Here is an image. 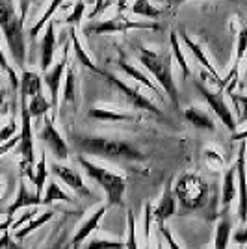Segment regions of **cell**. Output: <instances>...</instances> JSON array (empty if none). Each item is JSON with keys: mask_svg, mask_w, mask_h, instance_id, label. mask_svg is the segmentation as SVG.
I'll use <instances>...</instances> for the list:
<instances>
[{"mask_svg": "<svg viewBox=\"0 0 247 249\" xmlns=\"http://www.w3.org/2000/svg\"><path fill=\"white\" fill-rule=\"evenodd\" d=\"M21 101V132H19V155H21V171L34 182L35 171V155H34V128L28 112V99L19 97Z\"/></svg>", "mask_w": 247, "mask_h": 249, "instance_id": "52a82bcc", "label": "cell"}, {"mask_svg": "<svg viewBox=\"0 0 247 249\" xmlns=\"http://www.w3.org/2000/svg\"><path fill=\"white\" fill-rule=\"evenodd\" d=\"M106 210H108V205H101V207L97 208L95 212H93L89 218H86L80 227L76 229L74 232H72L71 236V248H78L80 244H84V240L88 238L91 232L97 231V227L101 225V221H103L104 214H106Z\"/></svg>", "mask_w": 247, "mask_h": 249, "instance_id": "e0dca14e", "label": "cell"}, {"mask_svg": "<svg viewBox=\"0 0 247 249\" xmlns=\"http://www.w3.org/2000/svg\"><path fill=\"white\" fill-rule=\"evenodd\" d=\"M0 32L10 52L13 67L24 71L26 65V36L24 21L17 11L15 0H0Z\"/></svg>", "mask_w": 247, "mask_h": 249, "instance_id": "7a4b0ae2", "label": "cell"}, {"mask_svg": "<svg viewBox=\"0 0 247 249\" xmlns=\"http://www.w3.org/2000/svg\"><path fill=\"white\" fill-rule=\"evenodd\" d=\"M176 212V197L175 192H173V182L169 180L164 188V194L158 201V207L153 208V218L156 221V227L158 225H165V221L169 218H173Z\"/></svg>", "mask_w": 247, "mask_h": 249, "instance_id": "2e32d148", "label": "cell"}, {"mask_svg": "<svg viewBox=\"0 0 247 249\" xmlns=\"http://www.w3.org/2000/svg\"><path fill=\"white\" fill-rule=\"evenodd\" d=\"M124 242L121 240H108V238H91L84 249H123Z\"/></svg>", "mask_w": 247, "mask_h": 249, "instance_id": "f35d334b", "label": "cell"}, {"mask_svg": "<svg viewBox=\"0 0 247 249\" xmlns=\"http://www.w3.org/2000/svg\"><path fill=\"white\" fill-rule=\"evenodd\" d=\"M72 249H78V248H72Z\"/></svg>", "mask_w": 247, "mask_h": 249, "instance_id": "9f6ffc18", "label": "cell"}, {"mask_svg": "<svg viewBox=\"0 0 247 249\" xmlns=\"http://www.w3.org/2000/svg\"><path fill=\"white\" fill-rule=\"evenodd\" d=\"M124 249H140L138 248V232H136V216L132 210L126 212V240Z\"/></svg>", "mask_w": 247, "mask_h": 249, "instance_id": "d590c367", "label": "cell"}, {"mask_svg": "<svg viewBox=\"0 0 247 249\" xmlns=\"http://www.w3.org/2000/svg\"><path fill=\"white\" fill-rule=\"evenodd\" d=\"M169 45H171V56H173V60L176 62L178 65V69H180V73L184 78L188 76H192V67L188 65V60H186V54L182 51V43H180V37H178V32H171L169 34Z\"/></svg>", "mask_w": 247, "mask_h": 249, "instance_id": "cb8c5ba5", "label": "cell"}, {"mask_svg": "<svg viewBox=\"0 0 247 249\" xmlns=\"http://www.w3.org/2000/svg\"><path fill=\"white\" fill-rule=\"evenodd\" d=\"M246 142L240 143L236 156V182H238V218L242 225H247V164H246Z\"/></svg>", "mask_w": 247, "mask_h": 249, "instance_id": "7c38bea8", "label": "cell"}, {"mask_svg": "<svg viewBox=\"0 0 247 249\" xmlns=\"http://www.w3.org/2000/svg\"><path fill=\"white\" fill-rule=\"evenodd\" d=\"M84 13H86V0H78L74 4L72 11L65 17V24H69V28H76L84 21Z\"/></svg>", "mask_w": 247, "mask_h": 249, "instance_id": "74e56055", "label": "cell"}, {"mask_svg": "<svg viewBox=\"0 0 247 249\" xmlns=\"http://www.w3.org/2000/svg\"><path fill=\"white\" fill-rule=\"evenodd\" d=\"M88 115L97 121H110V123H126V121H138L140 117L124 110H117V108H108V106H91L88 110Z\"/></svg>", "mask_w": 247, "mask_h": 249, "instance_id": "ffe728a7", "label": "cell"}, {"mask_svg": "<svg viewBox=\"0 0 247 249\" xmlns=\"http://www.w3.org/2000/svg\"><path fill=\"white\" fill-rule=\"evenodd\" d=\"M34 0H19V13H21L22 21L26 19V13H28V8Z\"/></svg>", "mask_w": 247, "mask_h": 249, "instance_id": "c3c4849f", "label": "cell"}, {"mask_svg": "<svg viewBox=\"0 0 247 249\" xmlns=\"http://www.w3.org/2000/svg\"><path fill=\"white\" fill-rule=\"evenodd\" d=\"M10 106H11V95L8 86L4 82L2 74H0V115H6L10 112Z\"/></svg>", "mask_w": 247, "mask_h": 249, "instance_id": "ab89813d", "label": "cell"}, {"mask_svg": "<svg viewBox=\"0 0 247 249\" xmlns=\"http://www.w3.org/2000/svg\"><path fill=\"white\" fill-rule=\"evenodd\" d=\"M236 196H238L236 166L232 164V166L225 171V175H223V188H221V205H223V208L229 207Z\"/></svg>", "mask_w": 247, "mask_h": 249, "instance_id": "d4e9b609", "label": "cell"}, {"mask_svg": "<svg viewBox=\"0 0 247 249\" xmlns=\"http://www.w3.org/2000/svg\"><path fill=\"white\" fill-rule=\"evenodd\" d=\"M43 199L35 196V192H30V188L24 184V180H19V192H17V197L11 203L8 210H6V216L8 218H15V214L21 210V208H32V207H41Z\"/></svg>", "mask_w": 247, "mask_h": 249, "instance_id": "d6986e66", "label": "cell"}, {"mask_svg": "<svg viewBox=\"0 0 247 249\" xmlns=\"http://www.w3.org/2000/svg\"><path fill=\"white\" fill-rule=\"evenodd\" d=\"M51 171L54 173V177H58L69 190H72L76 196H80V197H93V192L84 184L82 175H80L74 167L63 166L60 162H54L51 167Z\"/></svg>", "mask_w": 247, "mask_h": 249, "instance_id": "4fadbf2b", "label": "cell"}, {"mask_svg": "<svg viewBox=\"0 0 247 249\" xmlns=\"http://www.w3.org/2000/svg\"><path fill=\"white\" fill-rule=\"evenodd\" d=\"M230 97V101H232V106H234V112H236V123L238 126L240 124L247 123V95L244 93H236V91H232V93H229Z\"/></svg>", "mask_w": 247, "mask_h": 249, "instance_id": "836d02e7", "label": "cell"}, {"mask_svg": "<svg viewBox=\"0 0 247 249\" xmlns=\"http://www.w3.org/2000/svg\"><path fill=\"white\" fill-rule=\"evenodd\" d=\"M54 54H56V22L52 19L45 26V36L41 39V62H39V67H41L43 73H47L52 67Z\"/></svg>", "mask_w": 247, "mask_h": 249, "instance_id": "ac0fdd59", "label": "cell"}, {"mask_svg": "<svg viewBox=\"0 0 247 249\" xmlns=\"http://www.w3.org/2000/svg\"><path fill=\"white\" fill-rule=\"evenodd\" d=\"M158 231L162 232V236H164L167 248H169V249H182L180 246H178V242L175 240V236H173V232L165 227V225H158Z\"/></svg>", "mask_w": 247, "mask_h": 249, "instance_id": "b9f144b4", "label": "cell"}, {"mask_svg": "<svg viewBox=\"0 0 247 249\" xmlns=\"http://www.w3.org/2000/svg\"><path fill=\"white\" fill-rule=\"evenodd\" d=\"M15 136H17V121H15V119H11L10 123L0 130V145H2V143H6V142H10L11 138H15Z\"/></svg>", "mask_w": 247, "mask_h": 249, "instance_id": "60d3db41", "label": "cell"}, {"mask_svg": "<svg viewBox=\"0 0 247 249\" xmlns=\"http://www.w3.org/2000/svg\"><path fill=\"white\" fill-rule=\"evenodd\" d=\"M206 196H208V184L203 177L195 173L184 175L175 188V197L180 201L186 208H199L205 205Z\"/></svg>", "mask_w": 247, "mask_h": 249, "instance_id": "ba28073f", "label": "cell"}, {"mask_svg": "<svg viewBox=\"0 0 247 249\" xmlns=\"http://www.w3.org/2000/svg\"><path fill=\"white\" fill-rule=\"evenodd\" d=\"M108 8H110V2H108V0H95V8H93V11L89 13V19L95 21V19L101 17Z\"/></svg>", "mask_w": 247, "mask_h": 249, "instance_id": "ee69618b", "label": "cell"}, {"mask_svg": "<svg viewBox=\"0 0 247 249\" xmlns=\"http://www.w3.org/2000/svg\"><path fill=\"white\" fill-rule=\"evenodd\" d=\"M2 214H6V210H2V208H0V216H2Z\"/></svg>", "mask_w": 247, "mask_h": 249, "instance_id": "db71d44e", "label": "cell"}, {"mask_svg": "<svg viewBox=\"0 0 247 249\" xmlns=\"http://www.w3.org/2000/svg\"><path fill=\"white\" fill-rule=\"evenodd\" d=\"M108 2H110V4H112V0H108Z\"/></svg>", "mask_w": 247, "mask_h": 249, "instance_id": "11a10c76", "label": "cell"}, {"mask_svg": "<svg viewBox=\"0 0 247 249\" xmlns=\"http://www.w3.org/2000/svg\"><path fill=\"white\" fill-rule=\"evenodd\" d=\"M74 160L84 169L86 175L103 188V192L106 194V199H108V203H106L108 207L110 205H113V207H121L123 205L124 192H126V177L117 173V171H112L108 167L95 164L84 155H76Z\"/></svg>", "mask_w": 247, "mask_h": 249, "instance_id": "277c9868", "label": "cell"}, {"mask_svg": "<svg viewBox=\"0 0 247 249\" xmlns=\"http://www.w3.org/2000/svg\"><path fill=\"white\" fill-rule=\"evenodd\" d=\"M69 248H71V240H65V232H62V236L56 240L52 246H49L47 249H69Z\"/></svg>", "mask_w": 247, "mask_h": 249, "instance_id": "bcb514c9", "label": "cell"}, {"mask_svg": "<svg viewBox=\"0 0 247 249\" xmlns=\"http://www.w3.org/2000/svg\"><path fill=\"white\" fill-rule=\"evenodd\" d=\"M128 30H158L162 32L164 26L158 21H132L128 19V15L117 13L112 19L106 21H91L89 24H86L82 32L89 37V36H103V34H113V32H128Z\"/></svg>", "mask_w": 247, "mask_h": 249, "instance_id": "8992f818", "label": "cell"}, {"mask_svg": "<svg viewBox=\"0 0 247 249\" xmlns=\"http://www.w3.org/2000/svg\"><path fill=\"white\" fill-rule=\"evenodd\" d=\"M28 112H30L32 119H43L49 112H52L51 101L43 93L35 95V97L28 99Z\"/></svg>", "mask_w": 247, "mask_h": 249, "instance_id": "4dcf8cb0", "label": "cell"}, {"mask_svg": "<svg viewBox=\"0 0 247 249\" xmlns=\"http://www.w3.org/2000/svg\"><path fill=\"white\" fill-rule=\"evenodd\" d=\"M136 56L141 62L149 76L155 80L160 89L171 99V103L176 110L180 108V99H178V88L173 78V56L169 51L156 52L149 47H136Z\"/></svg>", "mask_w": 247, "mask_h": 249, "instance_id": "3957f363", "label": "cell"}, {"mask_svg": "<svg viewBox=\"0 0 247 249\" xmlns=\"http://www.w3.org/2000/svg\"><path fill=\"white\" fill-rule=\"evenodd\" d=\"M184 117L188 123H192L195 128H199V130H206V132H214V130H216V121H214V117L208 114L206 110H203L201 106H195V104L188 106L184 110Z\"/></svg>", "mask_w": 247, "mask_h": 249, "instance_id": "7402d4cb", "label": "cell"}, {"mask_svg": "<svg viewBox=\"0 0 247 249\" xmlns=\"http://www.w3.org/2000/svg\"><path fill=\"white\" fill-rule=\"evenodd\" d=\"M188 0H165V4L169 6V8H178L180 4H184ZM227 2H232V4H242L244 0H227Z\"/></svg>", "mask_w": 247, "mask_h": 249, "instance_id": "681fc988", "label": "cell"}, {"mask_svg": "<svg viewBox=\"0 0 247 249\" xmlns=\"http://www.w3.org/2000/svg\"><path fill=\"white\" fill-rule=\"evenodd\" d=\"M117 67H119V71L126 74L130 80H136L140 86L147 88V89L155 95V97H158V101H160V103H165V95H164V91L160 89V86H158V84H156L149 74L143 73L140 67H136L134 63H130L126 58H123V56L117 60Z\"/></svg>", "mask_w": 247, "mask_h": 249, "instance_id": "5bb4252c", "label": "cell"}, {"mask_svg": "<svg viewBox=\"0 0 247 249\" xmlns=\"http://www.w3.org/2000/svg\"><path fill=\"white\" fill-rule=\"evenodd\" d=\"M71 41L65 43L62 51V58L52 65L51 69L45 73L43 76V84L47 86L49 89V95H51V106H52V119L56 121L58 117V108H60V91H62V84H63V74H65V69L69 65V52H71Z\"/></svg>", "mask_w": 247, "mask_h": 249, "instance_id": "9c48e42d", "label": "cell"}, {"mask_svg": "<svg viewBox=\"0 0 247 249\" xmlns=\"http://www.w3.org/2000/svg\"><path fill=\"white\" fill-rule=\"evenodd\" d=\"M103 78H106V82L110 84V86H113L119 93L123 95L124 99H126V103L130 104L132 108H136V110H141V112H147V114L155 115V117H158L160 121H164V123H169V119L165 117V114L160 110V106H156L147 95L140 89V88H134V86H130L128 82H124L123 78H119V76H115L113 73H110V71H104V69H99V73Z\"/></svg>", "mask_w": 247, "mask_h": 249, "instance_id": "5b68a950", "label": "cell"}, {"mask_svg": "<svg viewBox=\"0 0 247 249\" xmlns=\"http://www.w3.org/2000/svg\"><path fill=\"white\" fill-rule=\"evenodd\" d=\"M115 8H117L119 13H123L124 8H126V0H115Z\"/></svg>", "mask_w": 247, "mask_h": 249, "instance_id": "f5cc1de1", "label": "cell"}, {"mask_svg": "<svg viewBox=\"0 0 247 249\" xmlns=\"http://www.w3.org/2000/svg\"><path fill=\"white\" fill-rule=\"evenodd\" d=\"M232 238H234L238 246H247V229H238Z\"/></svg>", "mask_w": 247, "mask_h": 249, "instance_id": "7dc6e473", "label": "cell"}, {"mask_svg": "<svg viewBox=\"0 0 247 249\" xmlns=\"http://www.w3.org/2000/svg\"><path fill=\"white\" fill-rule=\"evenodd\" d=\"M153 203L151 201H147L143 207V234H145V248L143 249H151V227H153Z\"/></svg>", "mask_w": 247, "mask_h": 249, "instance_id": "8d00e7d4", "label": "cell"}, {"mask_svg": "<svg viewBox=\"0 0 247 249\" xmlns=\"http://www.w3.org/2000/svg\"><path fill=\"white\" fill-rule=\"evenodd\" d=\"M13 221H15L13 218H6V219H4V221L0 223V232H2V231H4V232H6V231H10L11 225H13Z\"/></svg>", "mask_w": 247, "mask_h": 249, "instance_id": "816d5d0a", "label": "cell"}, {"mask_svg": "<svg viewBox=\"0 0 247 249\" xmlns=\"http://www.w3.org/2000/svg\"><path fill=\"white\" fill-rule=\"evenodd\" d=\"M39 140L43 142V145L51 151L56 160H67L69 158V145L67 142L63 140V136L60 134V130L56 128L54 124V119L45 115L43 117V124L41 130H39Z\"/></svg>", "mask_w": 247, "mask_h": 249, "instance_id": "8fae6325", "label": "cell"}, {"mask_svg": "<svg viewBox=\"0 0 247 249\" xmlns=\"http://www.w3.org/2000/svg\"><path fill=\"white\" fill-rule=\"evenodd\" d=\"M69 41H71V47L74 54H76V62L84 65L86 69H89L93 73H99V67L93 63V60L89 58V54L84 51L82 47V41H80V37H78V34H76V28H69Z\"/></svg>", "mask_w": 247, "mask_h": 249, "instance_id": "484cf974", "label": "cell"}, {"mask_svg": "<svg viewBox=\"0 0 247 249\" xmlns=\"http://www.w3.org/2000/svg\"><path fill=\"white\" fill-rule=\"evenodd\" d=\"M56 216V212L54 210H45L43 214H39V216H35L34 219H30L26 225H22L19 231H15V232H11V236L15 240H24L28 234H32L35 229H39V227H43L45 223H49L52 218Z\"/></svg>", "mask_w": 247, "mask_h": 249, "instance_id": "4316f807", "label": "cell"}, {"mask_svg": "<svg viewBox=\"0 0 247 249\" xmlns=\"http://www.w3.org/2000/svg\"><path fill=\"white\" fill-rule=\"evenodd\" d=\"M232 234V223L229 218H223L217 223L216 236H214V249H227Z\"/></svg>", "mask_w": 247, "mask_h": 249, "instance_id": "d6a6232c", "label": "cell"}, {"mask_svg": "<svg viewBox=\"0 0 247 249\" xmlns=\"http://www.w3.org/2000/svg\"><path fill=\"white\" fill-rule=\"evenodd\" d=\"M72 143L78 149L80 155L99 156L106 160H126V162H143L145 155L130 142L106 138V136L91 134H74Z\"/></svg>", "mask_w": 247, "mask_h": 249, "instance_id": "6da1fadb", "label": "cell"}, {"mask_svg": "<svg viewBox=\"0 0 247 249\" xmlns=\"http://www.w3.org/2000/svg\"><path fill=\"white\" fill-rule=\"evenodd\" d=\"M0 249H22V248L11 236V231H6L2 234V238H0Z\"/></svg>", "mask_w": 247, "mask_h": 249, "instance_id": "7bdbcfd3", "label": "cell"}, {"mask_svg": "<svg viewBox=\"0 0 247 249\" xmlns=\"http://www.w3.org/2000/svg\"><path fill=\"white\" fill-rule=\"evenodd\" d=\"M47 177H49V169H47V155H45V151H43L39 162L35 164V171H34L35 196L41 199H43V194H45V186H47Z\"/></svg>", "mask_w": 247, "mask_h": 249, "instance_id": "f546056e", "label": "cell"}, {"mask_svg": "<svg viewBox=\"0 0 247 249\" xmlns=\"http://www.w3.org/2000/svg\"><path fill=\"white\" fill-rule=\"evenodd\" d=\"M130 11L134 15H140V17H145V19H158L162 17L164 10L162 8H156L151 0H134Z\"/></svg>", "mask_w": 247, "mask_h": 249, "instance_id": "1f68e13d", "label": "cell"}, {"mask_svg": "<svg viewBox=\"0 0 247 249\" xmlns=\"http://www.w3.org/2000/svg\"><path fill=\"white\" fill-rule=\"evenodd\" d=\"M60 101L63 104H71L74 106L78 101V80H76V67L69 62L65 74H63L62 84V93H60Z\"/></svg>", "mask_w": 247, "mask_h": 249, "instance_id": "44dd1931", "label": "cell"}, {"mask_svg": "<svg viewBox=\"0 0 247 249\" xmlns=\"http://www.w3.org/2000/svg\"><path fill=\"white\" fill-rule=\"evenodd\" d=\"M56 201H63V203H74V199L72 196H69L65 190H63L56 180H52L49 182L47 186H45V194H43V205L45 207H49L52 203H56Z\"/></svg>", "mask_w": 247, "mask_h": 249, "instance_id": "83f0119b", "label": "cell"}, {"mask_svg": "<svg viewBox=\"0 0 247 249\" xmlns=\"http://www.w3.org/2000/svg\"><path fill=\"white\" fill-rule=\"evenodd\" d=\"M247 140V128L246 130H238L232 134V142H246Z\"/></svg>", "mask_w": 247, "mask_h": 249, "instance_id": "f907efd6", "label": "cell"}, {"mask_svg": "<svg viewBox=\"0 0 247 249\" xmlns=\"http://www.w3.org/2000/svg\"><path fill=\"white\" fill-rule=\"evenodd\" d=\"M0 69H2V71H4L6 74H8V78H10V84H11V89H13V91H19V76H17V71H15V67H13V65H10V60H8L6 52H4L2 41H0Z\"/></svg>", "mask_w": 247, "mask_h": 249, "instance_id": "e575fe53", "label": "cell"}, {"mask_svg": "<svg viewBox=\"0 0 247 249\" xmlns=\"http://www.w3.org/2000/svg\"><path fill=\"white\" fill-rule=\"evenodd\" d=\"M17 145H19V134L15 136V138H11L10 142H6V143L0 145V156H4L6 153H10L11 149H15Z\"/></svg>", "mask_w": 247, "mask_h": 249, "instance_id": "f6af8a7d", "label": "cell"}, {"mask_svg": "<svg viewBox=\"0 0 247 249\" xmlns=\"http://www.w3.org/2000/svg\"><path fill=\"white\" fill-rule=\"evenodd\" d=\"M178 37H180V43L184 45L188 51L194 54V58H195L197 62H199V65H201V69H205V73H208L212 78H214V82L217 84V88H219V84H221V80H223V76L219 74V71H217L216 67L212 65V62H210V58L206 56L205 49L199 45V43L195 41V39H192V36L188 34L186 30H178Z\"/></svg>", "mask_w": 247, "mask_h": 249, "instance_id": "9a60e30c", "label": "cell"}, {"mask_svg": "<svg viewBox=\"0 0 247 249\" xmlns=\"http://www.w3.org/2000/svg\"><path fill=\"white\" fill-rule=\"evenodd\" d=\"M39 93H43V76H39L35 71L24 69L19 78V97L32 99Z\"/></svg>", "mask_w": 247, "mask_h": 249, "instance_id": "603a6c76", "label": "cell"}, {"mask_svg": "<svg viewBox=\"0 0 247 249\" xmlns=\"http://www.w3.org/2000/svg\"><path fill=\"white\" fill-rule=\"evenodd\" d=\"M195 88H197V91L201 93V97L205 99V103L210 106V110L217 115V119L225 124L227 130H230L232 134L238 132L236 117H234V112L229 108V104L225 103V93H223L221 89H217V91L208 89L206 84H203L201 80H195Z\"/></svg>", "mask_w": 247, "mask_h": 249, "instance_id": "30bf717a", "label": "cell"}, {"mask_svg": "<svg viewBox=\"0 0 247 249\" xmlns=\"http://www.w3.org/2000/svg\"><path fill=\"white\" fill-rule=\"evenodd\" d=\"M65 0H51V4L47 6V10L43 11V15L35 21V24L30 28V32H28V36H30L32 39H35L37 37V34L49 24V21H52V17H54V13L60 10V6H62Z\"/></svg>", "mask_w": 247, "mask_h": 249, "instance_id": "f1b7e54d", "label": "cell"}]
</instances>
